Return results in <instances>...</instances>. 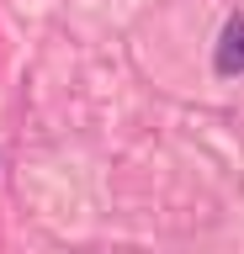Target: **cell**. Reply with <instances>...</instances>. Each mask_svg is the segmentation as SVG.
<instances>
[{"instance_id": "cell-1", "label": "cell", "mask_w": 244, "mask_h": 254, "mask_svg": "<svg viewBox=\"0 0 244 254\" xmlns=\"http://www.w3.org/2000/svg\"><path fill=\"white\" fill-rule=\"evenodd\" d=\"M218 69L223 74H244V16H234L218 37Z\"/></svg>"}]
</instances>
